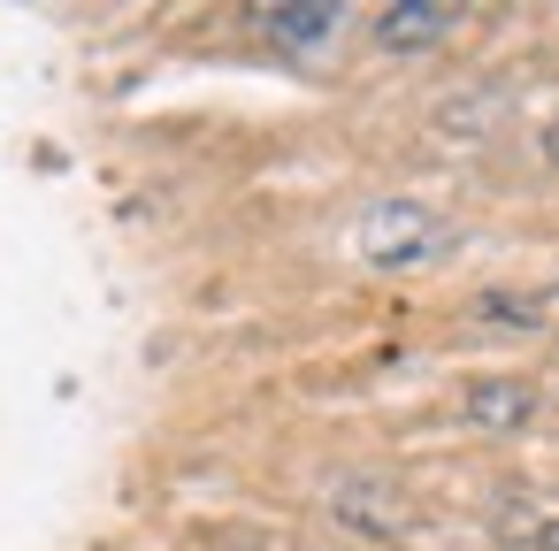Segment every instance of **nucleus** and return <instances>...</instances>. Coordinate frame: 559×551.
<instances>
[{
	"label": "nucleus",
	"instance_id": "7ed1b4c3",
	"mask_svg": "<svg viewBox=\"0 0 559 551\" xmlns=\"http://www.w3.org/2000/svg\"><path fill=\"white\" fill-rule=\"evenodd\" d=\"M467 16V0H383L376 16V47L383 55H421V47H444Z\"/></svg>",
	"mask_w": 559,
	"mask_h": 551
},
{
	"label": "nucleus",
	"instance_id": "39448f33",
	"mask_svg": "<svg viewBox=\"0 0 559 551\" xmlns=\"http://www.w3.org/2000/svg\"><path fill=\"white\" fill-rule=\"evenodd\" d=\"M536 543H544V551H559V513H551V520H536Z\"/></svg>",
	"mask_w": 559,
	"mask_h": 551
},
{
	"label": "nucleus",
	"instance_id": "20e7f679",
	"mask_svg": "<svg viewBox=\"0 0 559 551\" xmlns=\"http://www.w3.org/2000/svg\"><path fill=\"white\" fill-rule=\"evenodd\" d=\"M528 414H536V391H528V383H513V375L467 383V421H483V429H521Z\"/></svg>",
	"mask_w": 559,
	"mask_h": 551
},
{
	"label": "nucleus",
	"instance_id": "f257e3e1",
	"mask_svg": "<svg viewBox=\"0 0 559 551\" xmlns=\"http://www.w3.org/2000/svg\"><path fill=\"white\" fill-rule=\"evenodd\" d=\"M437 245H444V230H437V215L414 207V200H383V207L360 215V253H368L376 268H414V261H429Z\"/></svg>",
	"mask_w": 559,
	"mask_h": 551
},
{
	"label": "nucleus",
	"instance_id": "423d86ee",
	"mask_svg": "<svg viewBox=\"0 0 559 551\" xmlns=\"http://www.w3.org/2000/svg\"><path fill=\"white\" fill-rule=\"evenodd\" d=\"M544 154H551V161H559V116H551V131H544Z\"/></svg>",
	"mask_w": 559,
	"mask_h": 551
},
{
	"label": "nucleus",
	"instance_id": "f03ea898",
	"mask_svg": "<svg viewBox=\"0 0 559 551\" xmlns=\"http://www.w3.org/2000/svg\"><path fill=\"white\" fill-rule=\"evenodd\" d=\"M246 16L284 55H330L345 32V0H246Z\"/></svg>",
	"mask_w": 559,
	"mask_h": 551
}]
</instances>
